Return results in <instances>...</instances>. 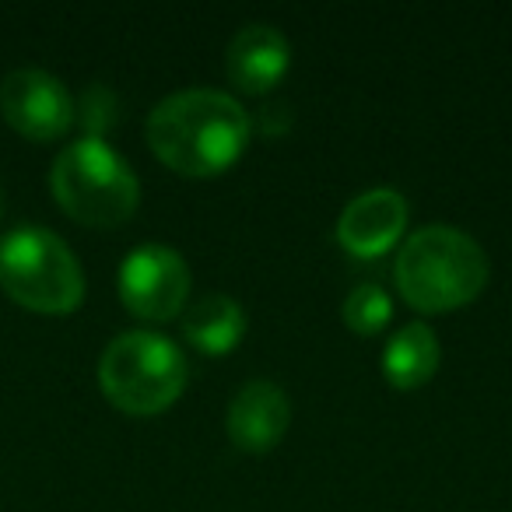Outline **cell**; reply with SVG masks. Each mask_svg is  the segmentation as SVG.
<instances>
[{
	"label": "cell",
	"instance_id": "obj_1",
	"mask_svg": "<svg viewBox=\"0 0 512 512\" xmlns=\"http://www.w3.org/2000/svg\"><path fill=\"white\" fill-rule=\"evenodd\" d=\"M253 123L235 95L186 88L162 99L148 116V144L179 176H218L239 162Z\"/></svg>",
	"mask_w": 512,
	"mask_h": 512
},
{
	"label": "cell",
	"instance_id": "obj_2",
	"mask_svg": "<svg viewBox=\"0 0 512 512\" xmlns=\"http://www.w3.org/2000/svg\"><path fill=\"white\" fill-rule=\"evenodd\" d=\"M488 256L467 232L449 225L418 228L404 239L393 278L407 306L418 313H453L488 285Z\"/></svg>",
	"mask_w": 512,
	"mask_h": 512
},
{
	"label": "cell",
	"instance_id": "obj_3",
	"mask_svg": "<svg viewBox=\"0 0 512 512\" xmlns=\"http://www.w3.org/2000/svg\"><path fill=\"white\" fill-rule=\"evenodd\" d=\"M57 204L81 225L113 228L137 211L141 183L127 158L116 155L99 134L71 141L50 172Z\"/></svg>",
	"mask_w": 512,
	"mask_h": 512
},
{
	"label": "cell",
	"instance_id": "obj_4",
	"mask_svg": "<svg viewBox=\"0 0 512 512\" xmlns=\"http://www.w3.org/2000/svg\"><path fill=\"white\" fill-rule=\"evenodd\" d=\"M0 288L32 313L64 316L85 299V274L60 235L22 225L0 239Z\"/></svg>",
	"mask_w": 512,
	"mask_h": 512
},
{
	"label": "cell",
	"instance_id": "obj_5",
	"mask_svg": "<svg viewBox=\"0 0 512 512\" xmlns=\"http://www.w3.org/2000/svg\"><path fill=\"white\" fill-rule=\"evenodd\" d=\"M99 386L127 414H158L179 400L186 386V358L169 337L127 330L102 351Z\"/></svg>",
	"mask_w": 512,
	"mask_h": 512
},
{
	"label": "cell",
	"instance_id": "obj_6",
	"mask_svg": "<svg viewBox=\"0 0 512 512\" xmlns=\"http://www.w3.org/2000/svg\"><path fill=\"white\" fill-rule=\"evenodd\" d=\"M190 267L172 246L144 242L120 264V299L137 320L165 323L186 309Z\"/></svg>",
	"mask_w": 512,
	"mask_h": 512
},
{
	"label": "cell",
	"instance_id": "obj_7",
	"mask_svg": "<svg viewBox=\"0 0 512 512\" xmlns=\"http://www.w3.org/2000/svg\"><path fill=\"white\" fill-rule=\"evenodd\" d=\"M0 113L32 141L64 137L74 123V99L64 81L39 67H18L0 81Z\"/></svg>",
	"mask_w": 512,
	"mask_h": 512
},
{
	"label": "cell",
	"instance_id": "obj_8",
	"mask_svg": "<svg viewBox=\"0 0 512 512\" xmlns=\"http://www.w3.org/2000/svg\"><path fill=\"white\" fill-rule=\"evenodd\" d=\"M407 228V200L390 186H376L351 200L337 218V242L348 253L372 260L383 256L404 239Z\"/></svg>",
	"mask_w": 512,
	"mask_h": 512
},
{
	"label": "cell",
	"instance_id": "obj_9",
	"mask_svg": "<svg viewBox=\"0 0 512 512\" xmlns=\"http://www.w3.org/2000/svg\"><path fill=\"white\" fill-rule=\"evenodd\" d=\"M292 404L271 379H249L228 404V439L242 453H271L288 432Z\"/></svg>",
	"mask_w": 512,
	"mask_h": 512
},
{
	"label": "cell",
	"instance_id": "obj_10",
	"mask_svg": "<svg viewBox=\"0 0 512 512\" xmlns=\"http://www.w3.org/2000/svg\"><path fill=\"white\" fill-rule=\"evenodd\" d=\"M292 46L274 25H246L228 43L225 74L239 92L264 95L288 74Z\"/></svg>",
	"mask_w": 512,
	"mask_h": 512
},
{
	"label": "cell",
	"instance_id": "obj_11",
	"mask_svg": "<svg viewBox=\"0 0 512 512\" xmlns=\"http://www.w3.org/2000/svg\"><path fill=\"white\" fill-rule=\"evenodd\" d=\"M246 334V313L228 295H204L183 309V337L204 355H228Z\"/></svg>",
	"mask_w": 512,
	"mask_h": 512
},
{
	"label": "cell",
	"instance_id": "obj_12",
	"mask_svg": "<svg viewBox=\"0 0 512 512\" xmlns=\"http://www.w3.org/2000/svg\"><path fill=\"white\" fill-rule=\"evenodd\" d=\"M439 369V341L425 323H407L386 341L383 348V376L397 390H418Z\"/></svg>",
	"mask_w": 512,
	"mask_h": 512
},
{
	"label": "cell",
	"instance_id": "obj_13",
	"mask_svg": "<svg viewBox=\"0 0 512 512\" xmlns=\"http://www.w3.org/2000/svg\"><path fill=\"white\" fill-rule=\"evenodd\" d=\"M393 302L383 292V285L376 281H362L358 288H351V295L344 299V323L355 330L358 337H372L390 323Z\"/></svg>",
	"mask_w": 512,
	"mask_h": 512
},
{
	"label": "cell",
	"instance_id": "obj_14",
	"mask_svg": "<svg viewBox=\"0 0 512 512\" xmlns=\"http://www.w3.org/2000/svg\"><path fill=\"white\" fill-rule=\"evenodd\" d=\"M0 214H4V200H0Z\"/></svg>",
	"mask_w": 512,
	"mask_h": 512
}]
</instances>
